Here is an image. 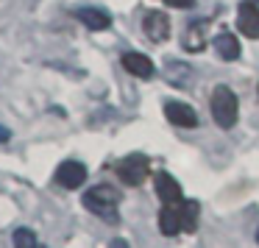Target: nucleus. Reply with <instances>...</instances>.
I'll use <instances>...</instances> for the list:
<instances>
[{"instance_id":"nucleus-1","label":"nucleus","mask_w":259,"mask_h":248,"mask_svg":"<svg viewBox=\"0 0 259 248\" xmlns=\"http://www.w3.org/2000/svg\"><path fill=\"white\" fill-rule=\"evenodd\" d=\"M84 206L106 223H120V192L112 184H95L84 192Z\"/></svg>"},{"instance_id":"nucleus-2","label":"nucleus","mask_w":259,"mask_h":248,"mask_svg":"<svg viewBox=\"0 0 259 248\" xmlns=\"http://www.w3.org/2000/svg\"><path fill=\"white\" fill-rule=\"evenodd\" d=\"M237 114H240V103L237 95L229 90L226 84H218L212 90V117L220 129H231L237 123Z\"/></svg>"},{"instance_id":"nucleus-3","label":"nucleus","mask_w":259,"mask_h":248,"mask_svg":"<svg viewBox=\"0 0 259 248\" xmlns=\"http://www.w3.org/2000/svg\"><path fill=\"white\" fill-rule=\"evenodd\" d=\"M148 168H151V162H148L145 153H128L125 159H120V162L114 164L120 181L128 184V187H140L142 181L148 179Z\"/></svg>"},{"instance_id":"nucleus-4","label":"nucleus","mask_w":259,"mask_h":248,"mask_svg":"<svg viewBox=\"0 0 259 248\" xmlns=\"http://www.w3.org/2000/svg\"><path fill=\"white\" fill-rule=\"evenodd\" d=\"M84 181H87V168L75 159H67L56 168V184L64 187V190H78Z\"/></svg>"},{"instance_id":"nucleus-5","label":"nucleus","mask_w":259,"mask_h":248,"mask_svg":"<svg viewBox=\"0 0 259 248\" xmlns=\"http://www.w3.org/2000/svg\"><path fill=\"white\" fill-rule=\"evenodd\" d=\"M142 31L151 42H164L170 36V17L164 12H148L142 20Z\"/></svg>"},{"instance_id":"nucleus-6","label":"nucleus","mask_w":259,"mask_h":248,"mask_svg":"<svg viewBox=\"0 0 259 248\" xmlns=\"http://www.w3.org/2000/svg\"><path fill=\"white\" fill-rule=\"evenodd\" d=\"M164 117H167L173 126H179V129H192V126H198V114H195V109H192L190 103L167 101L164 103Z\"/></svg>"},{"instance_id":"nucleus-7","label":"nucleus","mask_w":259,"mask_h":248,"mask_svg":"<svg viewBox=\"0 0 259 248\" xmlns=\"http://www.w3.org/2000/svg\"><path fill=\"white\" fill-rule=\"evenodd\" d=\"M206 31H209V20H192L184 28V36H181L184 51H190V53L203 51L206 48Z\"/></svg>"},{"instance_id":"nucleus-8","label":"nucleus","mask_w":259,"mask_h":248,"mask_svg":"<svg viewBox=\"0 0 259 248\" xmlns=\"http://www.w3.org/2000/svg\"><path fill=\"white\" fill-rule=\"evenodd\" d=\"M237 25L248 39H259V6L253 0H245L237 12Z\"/></svg>"},{"instance_id":"nucleus-9","label":"nucleus","mask_w":259,"mask_h":248,"mask_svg":"<svg viewBox=\"0 0 259 248\" xmlns=\"http://www.w3.org/2000/svg\"><path fill=\"white\" fill-rule=\"evenodd\" d=\"M153 184H156V195L162 198L164 203L179 206V203L184 201V195H181V184L170 173H156V176H153Z\"/></svg>"},{"instance_id":"nucleus-10","label":"nucleus","mask_w":259,"mask_h":248,"mask_svg":"<svg viewBox=\"0 0 259 248\" xmlns=\"http://www.w3.org/2000/svg\"><path fill=\"white\" fill-rule=\"evenodd\" d=\"M123 67L128 70L131 75H137V78H151L153 73H156V67H153V62L145 56V53H123Z\"/></svg>"},{"instance_id":"nucleus-11","label":"nucleus","mask_w":259,"mask_h":248,"mask_svg":"<svg viewBox=\"0 0 259 248\" xmlns=\"http://www.w3.org/2000/svg\"><path fill=\"white\" fill-rule=\"evenodd\" d=\"M75 20H81L90 31H106L109 25H112V17H109L103 9H92V6L75 9Z\"/></svg>"},{"instance_id":"nucleus-12","label":"nucleus","mask_w":259,"mask_h":248,"mask_svg":"<svg viewBox=\"0 0 259 248\" xmlns=\"http://www.w3.org/2000/svg\"><path fill=\"white\" fill-rule=\"evenodd\" d=\"M214 51H218V56L223 59V62H234V59H240V42H237L234 34H229V31H220L218 36H214Z\"/></svg>"},{"instance_id":"nucleus-13","label":"nucleus","mask_w":259,"mask_h":248,"mask_svg":"<svg viewBox=\"0 0 259 248\" xmlns=\"http://www.w3.org/2000/svg\"><path fill=\"white\" fill-rule=\"evenodd\" d=\"M159 231L167 237H176L181 231V212L179 206H173V203H164L162 212H159Z\"/></svg>"},{"instance_id":"nucleus-14","label":"nucleus","mask_w":259,"mask_h":248,"mask_svg":"<svg viewBox=\"0 0 259 248\" xmlns=\"http://www.w3.org/2000/svg\"><path fill=\"white\" fill-rule=\"evenodd\" d=\"M179 212H181V229L184 231H195L198 229V215H201V203L192 201V198H184L179 203Z\"/></svg>"},{"instance_id":"nucleus-15","label":"nucleus","mask_w":259,"mask_h":248,"mask_svg":"<svg viewBox=\"0 0 259 248\" xmlns=\"http://www.w3.org/2000/svg\"><path fill=\"white\" fill-rule=\"evenodd\" d=\"M164 75H167L170 84L184 87V81L190 78V67H184L181 62H167V70H164Z\"/></svg>"},{"instance_id":"nucleus-16","label":"nucleus","mask_w":259,"mask_h":248,"mask_svg":"<svg viewBox=\"0 0 259 248\" xmlns=\"http://www.w3.org/2000/svg\"><path fill=\"white\" fill-rule=\"evenodd\" d=\"M12 240H14V248H39V240L31 229H17Z\"/></svg>"},{"instance_id":"nucleus-17","label":"nucleus","mask_w":259,"mask_h":248,"mask_svg":"<svg viewBox=\"0 0 259 248\" xmlns=\"http://www.w3.org/2000/svg\"><path fill=\"white\" fill-rule=\"evenodd\" d=\"M167 3L173 9H192V3H195V0H167Z\"/></svg>"},{"instance_id":"nucleus-18","label":"nucleus","mask_w":259,"mask_h":248,"mask_svg":"<svg viewBox=\"0 0 259 248\" xmlns=\"http://www.w3.org/2000/svg\"><path fill=\"white\" fill-rule=\"evenodd\" d=\"M109 248H128V242H125V240H112V242H109Z\"/></svg>"},{"instance_id":"nucleus-19","label":"nucleus","mask_w":259,"mask_h":248,"mask_svg":"<svg viewBox=\"0 0 259 248\" xmlns=\"http://www.w3.org/2000/svg\"><path fill=\"white\" fill-rule=\"evenodd\" d=\"M9 137H12V134H9V129H6V126H0V142H9Z\"/></svg>"},{"instance_id":"nucleus-20","label":"nucleus","mask_w":259,"mask_h":248,"mask_svg":"<svg viewBox=\"0 0 259 248\" xmlns=\"http://www.w3.org/2000/svg\"><path fill=\"white\" fill-rule=\"evenodd\" d=\"M256 242H259V231H256Z\"/></svg>"}]
</instances>
